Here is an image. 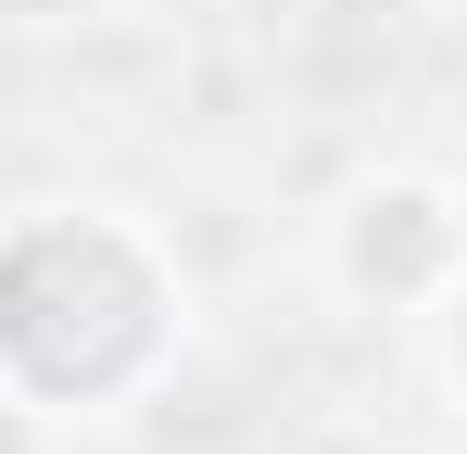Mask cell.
<instances>
[{"mask_svg": "<svg viewBox=\"0 0 467 454\" xmlns=\"http://www.w3.org/2000/svg\"><path fill=\"white\" fill-rule=\"evenodd\" d=\"M177 278L127 215H26L0 240V378L38 417L127 404L164 366Z\"/></svg>", "mask_w": 467, "mask_h": 454, "instance_id": "1", "label": "cell"}, {"mask_svg": "<svg viewBox=\"0 0 467 454\" xmlns=\"http://www.w3.org/2000/svg\"><path fill=\"white\" fill-rule=\"evenodd\" d=\"M467 265V202L442 177H367L341 215H328V278L379 315H430Z\"/></svg>", "mask_w": 467, "mask_h": 454, "instance_id": "2", "label": "cell"}, {"mask_svg": "<svg viewBox=\"0 0 467 454\" xmlns=\"http://www.w3.org/2000/svg\"><path fill=\"white\" fill-rule=\"evenodd\" d=\"M430 341H442V378H455V404H467V265H455V291L430 303Z\"/></svg>", "mask_w": 467, "mask_h": 454, "instance_id": "3", "label": "cell"}, {"mask_svg": "<svg viewBox=\"0 0 467 454\" xmlns=\"http://www.w3.org/2000/svg\"><path fill=\"white\" fill-rule=\"evenodd\" d=\"M0 454H51V417H38L13 378H0Z\"/></svg>", "mask_w": 467, "mask_h": 454, "instance_id": "4", "label": "cell"}, {"mask_svg": "<svg viewBox=\"0 0 467 454\" xmlns=\"http://www.w3.org/2000/svg\"><path fill=\"white\" fill-rule=\"evenodd\" d=\"M101 0H0V26H88Z\"/></svg>", "mask_w": 467, "mask_h": 454, "instance_id": "5", "label": "cell"}]
</instances>
